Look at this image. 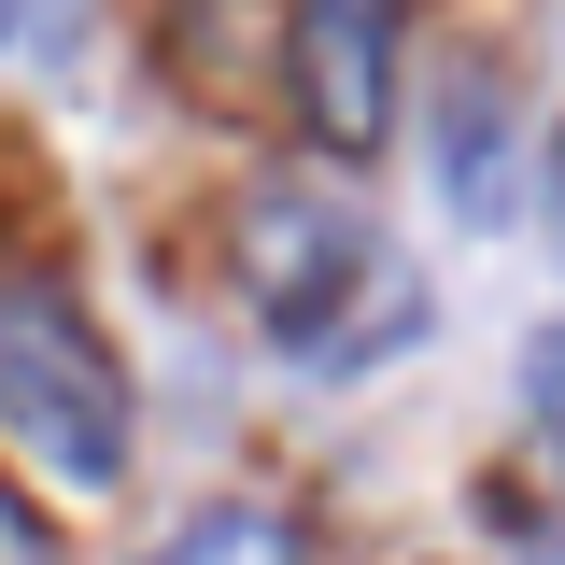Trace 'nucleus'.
Segmentation results:
<instances>
[{"label":"nucleus","instance_id":"obj_1","mask_svg":"<svg viewBox=\"0 0 565 565\" xmlns=\"http://www.w3.org/2000/svg\"><path fill=\"white\" fill-rule=\"evenodd\" d=\"M0 438L43 452L71 494L128 481V382L57 282H0Z\"/></svg>","mask_w":565,"mask_h":565},{"label":"nucleus","instance_id":"obj_2","mask_svg":"<svg viewBox=\"0 0 565 565\" xmlns=\"http://www.w3.org/2000/svg\"><path fill=\"white\" fill-rule=\"evenodd\" d=\"M297 114L326 156H382L396 141V0H297Z\"/></svg>","mask_w":565,"mask_h":565},{"label":"nucleus","instance_id":"obj_3","mask_svg":"<svg viewBox=\"0 0 565 565\" xmlns=\"http://www.w3.org/2000/svg\"><path fill=\"white\" fill-rule=\"evenodd\" d=\"M367 269H382V255H367V226L326 212V199H255V212H241V297L269 311L282 340H326V326H340V297H353Z\"/></svg>","mask_w":565,"mask_h":565},{"label":"nucleus","instance_id":"obj_4","mask_svg":"<svg viewBox=\"0 0 565 565\" xmlns=\"http://www.w3.org/2000/svg\"><path fill=\"white\" fill-rule=\"evenodd\" d=\"M438 199H452V226H509V199H523V114L494 99V71L438 85Z\"/></svg>","mask_w":565,"mask_h":565},{"label":"nucleus","instance_id":"obj_5","mask_svg":"<svg viewBox=\"0 0 565 565\" xmlns=\"http://www.w3.org/2000/svg\"><path fill=\"white\" fill-rule=\"evenodd\" d=\"M156 565H297V523H282V509H255V494H226V509H199Z\"/></svg>","mask_w":565,"mask_h":565},{"label":"nucleus","instance_id":"obj_6","mask_svg":"<svg viewBox=\"0 0 565 565\" xmlns=\"http://www.w3.org/2000/svg\"><path fill=\"white\" fill-rule=\"evenodd\" d=\"M523 411H537V438L565 452V311L537 326V340H523Z\"/></svg>","mask_w":565,"mask_h":565},{"label":"nucleus","instance_id":"obj_7","mask_svg":"<svg viewBox=\"0 0 565 565\" xmlns=\"http://www.w3.org/2000/svg\"><path fill=\"white\" fill-rule=\"evenodd\" d=\"M0 565H71V552H57V523H43L14 481H0Z\"/></svg>","mask_w":565,"mask_h":565},{"label":"nucleus","instance_id":"obj_8","mask_svg":"<svg viewBox=\"0 0 565 565\" xmlns=\"http://www.w3.org/2000/svg\"><path fill=\"white\" fill-rule=\"evenodd\" d=\"M509 565H565V537H523V552H509Z\"/></svg>","mask_w":565,"mask_h":565},{"label":"nucleus","instance_id":"obj_9","mask_svg":"<svg viewBox=\"0 0 565 565\" xmlns=\"http://www.w3.org/2000/svg\"><path fill=\"white\" fill-rule=\"evenodd\" d=\"M14 29H29V0H0V43H14Z\"/></svg>","mask_w":565,"mask_h":565}]
</instances>
